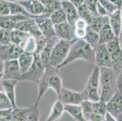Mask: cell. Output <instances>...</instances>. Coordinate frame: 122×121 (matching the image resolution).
<instances>
[{"label": "cell", "instance_id": "1", "mask_svg": "<svg viewBox=\"0 0 122 121\" xmlns=\"http://www.w3.org/2000/svg\"><path fill=\"white\" fill-rule=\"evenodd\" d=\"M37 84L38 92L37 97L34 103L36 105H39L40 100L49 88L54 90L58 96L63 87V81L59 73V70L50 64L48 65Z\"/></svg>", "mask_w": 122, "mask_h": 121}, {"label": "cell", "instance_id": "2", "mask_svg": "<svg viewBox=\"0 0 122 121\" xmlns=\"http://www.w3.org/2000/svg\"><path fill=\"white\" fill-rule=\"evenodd\" d=\"M78 59H83L87 62L94 63V49L83 39H76L72 44L67 57L58 70L74 63Z\"/></svg>", "mask_w": 122, "mask_h": 121}, {"label": "cell", "instance_id": "3", "mask_svg": "<svg viewBox=\"0 0 122 121\" xmlns=\"http://www.w3.org/2000/svg\"><path fill=\"white\" fill-rule=\"evenodd\" d=\"M100 85L101 92L100 100L107 102L118 89L117 73L112 67H100Z\"/></svg>", "mask_w": 122, "mask_h": 121}, {"label": "cell", "instance_id": "4", "mask_svg": "<svg viewBox=\"0 0 122 121\" xmlns=\"http://www.w3.org/2000/svg\"><path fill=\"white\" fill-rule=\"evenodd\" d=\"M100 67L95 65L87 79L85 88L81 92L85 100L91 101H100V93L98 91L100 82Z\"/></svg>", "mask_w": 122, "mask_h": 121}, {"label": "cell", "instance_id": "5", "mask_svg": "<svg viewBox=\"0 0 122 121\" xmlns=\"http://www.w3.org/2000/svg\"><path fill=\"white\" fill-rule=\"evenodd\" d=\"M76 39L71 41L59 39L54 45L50 56L49 64L58 69L67 57L72 44Z\"/></svg>", "mask_w": 122, "mask_h": 121}, {"label": "cell", "instance_id": "6", "mask_svg": "<svg viewBox=\"0 0 122 121\" xmlns=\"http://www.w3.org/2000/svg\"><path fill=\"white\" fill-rule=\"evenodd\" d=\"M34 55V60L32 65L26 73L22 75L21 81L37 84L48 65H46L38 55Z\"/></svg>", "mask_w": 122, "mask_h": 121}, {"label": "cell", "instance_id": "7", "mask_svg": "<svg viewBox=\"0 0 122 121\" xmlns=\"http://www.w3.org/2000/svg\"><path fill=\"white\" fill-rule=\"evenodd\" d=\"M107 111L116 121H122V89L118 88L111 98L106 102Z\"/></svg>", "mask_w": 122, "mask_h": 121}, {"label": "cell", "instance_id": "8", "mask_svg": "<svg viewBox=\"0 0 122 121\" xmlns=\"http://www.w3.org/2000/svg\"><path fill=\"white\" fill-rule=\"evenodd\" d=\"M94 64L99 67H112L110 53L106 44H98L94 47Z\"/></svg>", "mask_w": 122, "mask_h": 121}, {"label": "cell", "instance_id": "9", "mask_svg": "<svg viewBox=\"0 0 122 121\" xmlns=\"http://www.w3.org/2000/svg\"><path fill=\"white\" fill-rule=\"evenodd\" d=\"M35 21L40 32L47 39L56 36L54 24L49 15L43 14L37 16L35 17Z\"/></svg>", "mask_w": 122, "mask_h": 121}, {"label": "cell", "instance_id": "10", "mask_svg": "<svg viewBox=\"0 0 122 121\" xmlns=\"http://www.w3.org/2000/svg\"><path fill=\"white\" fill-rule=\"evenodd\" d=\"M58 99L60 100L64 105L65 104H74L81 105L82 102L85 101L81 92H78L63 87L57 96Z\"/></svg>", "mask_w": 122, "mask_h": 121}, {"label": "cell", "instance_id": "11", "mask_svg": "<svg viewBox=\"0 0 122 121\" xmlns=\"http://www.w3.org/2000/svg\"><path fill=\"white\" fill-rule=\"evenodd\" d=\"M22 74L17 59L5 61L4 63V75L3 80H15L20 82L21 81Z\"/></svg>", "mask_w": 122, "mask_h": 121}, {"label": "cell", "instance_id": "12", "mask_svg": "<svg viewBox=\"0 0 122 121\" xmlns=\"http://www.w3.org/2000/svg\"><path fill=\"white\" fill-rule=\"evenodd\" d=\"M23 52L20 46L10 43L7 45L0 46V59L4 61L7 60L17 59Z\"/></svg>", "mask_w": 122, "mask_h": 121}, {"label": "cell", "instance_id": "13", "mask_svg": "<svg viewBox=\"0 0 122 121\" xmlns=\"http://www.w3.org/2000/svg\"><path fill=\"white\" fill-rule=\"evenodd\" d=\"M55 35L60 39L71 41L76 39L74 35V27L68 22L54 25Z\"/></svg>", "mask_w": 122, "mask_h": 121}, {"label": "cell", "instance_id": "14", "mask_svg": "<svg viewBox=\"0 0 122 121\" xmlns=\"http://www.w3.org/2000/svg\"><path fill=\"white\" fill-rule=\"evenodd\" d=\"M20 4L28 13L34 16L46 13V10L39 0H22L17 2Z\"/></svg>", "mask_w": 122, "mask_h": 121}, {"label": "cell", "instance_id": "15", "mask_svg": "<svg viewBox=\"0 0 122 121\" xmlns=\"http://www.w3.org/2000/svg\"><path fill=\"white\" fill-rule=\"evenodd\" d=\"M92 115L90 121H104L105 115L107 112L106 102L98 101H91Z\"/></svg>", "mask_w": 122, "mask_h": 121}, {"label": "cell", "instance_id": "16", "mask_svg": "<svg viewBox=\"0 0 122 121\" xmlns=\"http://www.w3.org/2000/svg\"><path fill=\"white\" fill-rule=\"evenodd\" d=\"M61 8L65 12L67 17V21L72 26L74 25L76 21L79 18L78 9L69 0L61 2Z\"/></svg>", "mask_w": 122, "mask_h": 121}, {"label": "cell", "instance_id": "17", "mask_svg": "<svg viewBox=\"0 0 122 121\" xmlns=\"http://www.w3.org/2000/svg\"><path fill=\"white\" fill-rule=\"evenodd\" d=\"M98 35H99V44H106L117 38L115 36L109 24V16H106L103 25L100 32H98Z\"/></svg>", "mask_w": 122, "mask_h": 121}, {"label": "cell", "instance_id": "18", "mask_svg": "<svg viewBox=\"0 0 122 121\" xmlns=\"http://www.w3.org/2000/svg\"><path fill=\"white\" fill-rule=\"evenodd\" d=\"M1 82L4 92L12 102L13 108L16 107L17 105H16V97H15V88L19 82L15 80L5 79L2 80Z\"/></svg>", "mask_w": 122, "mask_h": 121}, {"label": "cell", "instance_id": "19", "mask_svg": "<svg viewBox=\"0 0 122 121\" xmlns=\"http://www.w3.org/2000/svg\"><path fill=\"white\" fill-rule=\"evenodd\" d=\"M109 21L115 36L118 38L120 35L121 29H122V9H118L114 13L109 15Z\"/></svg>", "mask_w": 122, "mask_h": 121}, {"label": "cell", "instance_id": "20", "mask_svg": "<svg viewBox=\"0 0 122 121\" xmlns=\"http://www.w3.org/2000/svg\"><path fill=\"white\" fill-rule=\"evenodd\" d=\"M60 39L56 36H54L51 38L48 39L46 41V44L41 51L40 53L38 54V56L44 62L46 65H49V64L50 56H51L52 50L54 47V45L56 44V42L59 40Z\"/></svg>", "mask_w": 122, "mask_h": 121}, {"label": "cell", "instance_id": "21", "mask_svg": "<svg viewBox=\"0 0 122 121\" xmlns=\"http://www.w3.org/2000/svg\"><path fill=\"white\" fill-rule=\"evenodd\" d=\"M20 69L22 75L29 70L32 65L34 60V55L33 53L23 52L17 59Z\"/></svg>", "mask_w": 122, "mask_h": 121}, {"label": "cell", "instance_id": "22", "mask_svg": "<svg viewBox=\"0 0 122 121\" xmlns=\"http://www.w3.org/2000/svg\"><path fill=\"white\" fill-rule=\"evenodd\" d=\"M65 112V105L57 99L52 104L49 114L46 118V121H56L62 117Z\"/></svg>", "mask_w": 122, "mask_h": 121}, {"label": "cell", "instance_id": "23", "mask_svg": "<svg viewBox=\"0 0 122 121\" xmlns=\"http://www.w3.org/2000/svg\"><path fill=\"white\" fill-rule=\"evenodd\" d=\"M65 111L68 113L75 121H86L83 114V110L81 105L65 104Z\"/></svg>", "mask_w": 122, "mask_h": 121}, {"label": "cell", "instance_id": "24", "mask_svg": "<svg viewBox=\"0 0 122 121\" xmlns=\"http://www.w3.org/2000/svg\"><path fill=\"white\" fill-rule=\"evenodd\" d=\"M29 35L27 32L15 29L10 32V42L21 47Z\"/></svg>", "mask_w": 122, "mask_h": 121}, {"label": "cell", "instance_id": "25", "mask_svg": "<svg viewBox=\"0 0 122 121\" xmlns=\"http://www.w3.org/2000/svg\"><path fill=\"white\" fill-rule=\"evenodd\" d=\"M88 24L83 19L79 18L76 20L74 25V35L76 39H83L86 33Z\"/></svg>", "mask_w": 122, "mask_h": 121}, {"label": "cell", "instance_id": "26", "mask_svg": "<svg viewBox=\"0 0 122 121\" xmlns=\"http://www.w3.org/2000/svg\"><path fill=\"white\" fill-rule=\"evenodd\" d=\"M9 7L10 15H20L26 16L30 18H35L36 16L30 15L29 13L25 10V9L17 2L7 1Z\"/></svg>", "mask_w": 122, "mask_h": 121}, {"label": "cell", "instance_id": "27", "mask_svg": "<svg viewBox=\"0 0 122 121\" xmlns=\"http://www.w3.org/2000/svg\"><path fill=\"white\" fill-rule=\"evenodd\" d=\"M110 56L112 68L117 74L122 67V50L121 48L117 50L112 53H111Z\"/></svg>", "mask_w": 122, "mask_h": 121}, {"label": "cell", "instance_id": "28", "mask_svg": "<svg viewBox=\"0 0 122 121\" xmlns=\"http://www.w3.org/2000/svg\"><path fill=\"white\" fill-rule=\"evenodd\" d=\"M83 39L94 48L99 44V35L98 32L90 28L88 25V28Z\"/></svg>", "mask_w": 122, "mask_h": 121}, {"label": "cell", "instance_id": "29", "mask_svg": "<svg viewBox=\"0 0 122 121\" xmlns=\"http://www.w3.org/2000/svg\"><path fill=\"white\" fill-rule=\"evenodd\" d=\"M46 10L45 15L49 16L52 12L61 8V1L59 0H39Z\"/></svg>", "mask_w": 122, "mask_h": 121}, {"label": "cell", "instance_id": "30", "mask_svg": "<svg viewBox=\"0 0 122 121\" xmlns=\"http://www.w3.org/2000/svg\"><path fill=\"white\" fill-rule=\"evenodd\" d=\"M49 17L54 25L67 21L66 14L62 8L52 12L49 15Z\"/></svg>", "mask_w": 122, "mask_h": 121}, {"label": "cell", "instance_id": "31", "mask_svg": "<svg viewBox=\"0 0 122 121\" xmlns=\"http://www.w3.org/2000/svg\"><path fill=\"white\" fill-rule=\"evenodd\" d=\"M36 25L35 18H29L16 23L15 29L29 33L30 30Z\"/></svg>", "mask_w": 122, "mask_h": 121}, {"label": "cell", "instance_id": "32", "mask_svg": "<svg viewBox=\"0 0 122 121\" xmlns=\"http://www.w3.org/2000/svg\"><path fill=\"white\" fill-rule=\"evenodd\" d=\"M77 9H78L79 17L83 19V20H85L89 25L95 15L89 10V9L85 5V4L80 5L77 7Z\"/></svg>", "mask_w": 122, "mask_h": 121}, {"label": "cell", "instance_id": "33", "mask_svg": "<svg viewBox=\"0 0 122 121\" xmlns=\"http://www.w3.org/2000/svg\"><path fill=\"white\" fill-rule=\"evenodd\" d=\"M21 48L23 52L34 54L36 49V42L35 38L31 35H29Z\"/></svg>", "mask_w": 122, "mask_h": 121}, {"label": "cell", "instance_id": "34", "mask_svg": "<svg viewBox=\"0 0 122 121\" xmlns=\"http://www.w3.org/2000/svg\"><path fill=\"white\" fill-rule=\"evenodd\" d=\"M40 120L39 105L34 104L28 106L27 121H38Z\"/></svg>", "mask_w": 122, "mask_h": 121}, {"label": "cell", "instance_id": "35", "mask_svg": "<svg viewBox=\"0 0 122 121\" xmlns=\"http://www.w3.org/2000/svg\"><path fill=\"white\" fill-rule=\"evenodd\" d=\"M106 16H102L98 15L94 16L92 21L89 24V27L92 30H95V32L98 33L103 27Z\"/></svg>", "mask_w": 122, "mask_h": 121}, {"label": "cell", "instance_id": "36", "mask_svg": "<svg viewBox=\"0 0 122 121\" xmlns=\"http://www.w3.org/2000/svg\"><path fill=\"white\" fill-rule=\"evenodd\" d=\"M16 23L10 19L9 15L7 16H0V28L12 30L16 27Z\"/></svg>", "mask_w": 122, "mask_h": 121}, {"label": "cell", "instance_id": "37", "mask_svg": "<svg viewBox=\"0 0 122 121\" xmlns=\"http://www.w3.org/2000/svg\"><path fill=\"white\" fill-rule=\"evenodd\" d=\"M12 108V102L5 92H0V109H10Z\"/></svg>", "mask_w": 122, "mask_h": 121}, {"label": "cell", "instance_id": "38", "mask_svg": "<svg viewBox=\"0 0 122 121\" xmlns=\"http://www.w3.org/2000/svg\"><path fill=\"white\" fill-rule=\"evenodd\" d=\"M10 30L0 28V46L7 45L10 42Z\"/></svg>", "mask_w": 122, "mask_h": 121}, {"label": "cell", "instance_id": "39", "mask_svg": "<svg viewBox=\"0 0 122 121\" xmlns=\"http://www.w3.org/2000/svg\"><path fill=\"white\" fill-rule=\"evenodd\" d=\"M98 2L104 7V8L106 10L109 15L118 9H120L116 4L109 0H98Z\"/></svg>", "mask_w": 122, "mask_h": 121}, {"label": "cell", "instance_id": "40", "mask_svg": "<svg viewBox=\"0 0 122 121\" xmlns=\"http://www.w3.org/2000/svg\"><path fill=\"white\" fill-rule=\"evenodd\" d=\"M98 0H85L84 4L95 16L98 15L97 13V5Z\"/></svg>", "mask_w": 122, "mask_h": 121}, {"label": "cell", "instance_id": "41", "mask_svg": "<svg viewBox=\"0 0 122 121\" xmlns=\"http://www.w3.org/2000/svg\"><path fill=\"white\" fill-rule=\"evenodd\" d=\"M106 45L107 47V50L109 51V53H112V52H115L118 49H120L118 38H116L111 41L106 43Z\"/></svg>", "mask_w": 122, "mask_h": 121}, {"label": "cell", "instance_id": "42", "mask_svg": "<svg viewBox=\"0 0 122 121\" xmlns=\"http://www.w3.org/2000/svg\"><path fill=\"white\" fill-rule=\"evenodd\" d=\"M10 15L9 7L7 0H0V16Z\"/></svg>", "mask_w": 122, "mask_h": 121}, {"label": "cell", "instance_id": "43", "mask_svg": "<svg viewBox=\"0 0 122 121\" xmlns=\"http://www.w3.org/2000/svg\"><path fill=\"white\" fill-rule=\"evenodd\" d=\"M12 108L0 109V121H10V115Z\"/></svg>", "mask_w": 122, "mask_h": 121}, {"label": "cell", "instance_id": "44", "mask_svg": "<svg viewBox=\"0 0 122 121\" xmlns=\"http://www.w3.org/2000/svg\"><path fill=\"white\" fill-rule=\"evenodd\" d=\"M97 13L98 15L102 16H106L109 15L108 12L106 11V10L104 8V7L99 2H98L97 5Z\"/></svg>", "mask_w": 122, "mask_h": 121}, {"label": "cell", "instance_id": "45", "mask_svg": "<svg viewBox=\"0 0 122 121\" xmlns=\"http://www.w3.org/2000/svg\"><path fill=\"white\" fill-rule=\"evenodd\" d=\"M117 84L118 88L122 89V67L117 74Z\"/></svg>", "mask_w": 122, "mask_h": 121}, {"label": "cell", "instance_id": "46", "mask_svg": "<svg viewBox=\"0 0 122 121\" xmlns=\"http://www.w3.org/2000/svg\"><path fill=\"white\" fill-rule=\"evenodd\" d=\"M4 61L0 59V82L3 79V75H4Z\"/></svg>", "mask_w": 122, "mask_h": 121}, {"label": "cell", "instance_id": "47", "mask_svg": "<svg viewBox=\"0 0 122 121\" xmlns=\"http://www.w3.org/2000/svg\"><path fill=\"white\" fill-rule=\"evenodd\" d=\"M105 121H116L115 119L112 116L111 114L109 113L107 111L105 115Z\"/></svg>", "mask_w": 122, "mask_h": 121}, {"label": "cell", "instance_id": "48", "mask_svg": "<svg viewBox=\"0 0 122 121\" xmlns=\"http://www.w3.org/2000/svg\"><path fill=\"white\" fill-rule=\"evenodd\" d=\"M70 1L74 4L76 7L84 4L85 0H69Z\"/></svg>", "mask_w": 122, "mask_h": 121}, {"label": "cell", "instance_id": "49", "mask_svg": "<svg viewBox=\"0 0 122 121\" xmlns=\"http://www.w3.org/2000/svg\"><path fill=\"white\" fill-rule=\"evenodd\" d=\"M111 1H112V3H114V4H115L118 7V8L120 9H121V7H122V0H109Z\"/></svg>", "mask_w": 122, "mask_h": 121}, {"label": "cell", "instance_id": "50", "mask_svg": "<svg viewBox=\"0 0 122 121\" xmlns=\"http://www.w3.org/2000/svg\"><path fill=\"white\" fill-rule=\"evenodd\" d=\"M118 42H119L120 47L121 50H122V35H120L119 37L118 38Z\"/></svg>", "mask_w": 122, "mask_h": 121}, {"label": "cell", "instance_id": "51", "mask_svg": "<svg viewBox=\"0 0 122 121\" xmlns=\"http://www.w3.org/2000/svg\"><path fill=\"white\" fill-rule=\"evenodd\" d=\"M7 1H15V2H18L22 1V0H7Z\"/></svg>", "mask_w": 122, "mask_h": 121}, {"label": "cell", "instance_id": "52", "mask_svg": "<svg viewBox=\"0 0 122 121\" xmlns=\"http://www.w3.org/2000/svg\"><path fill=\"white\" fill-rule=\"evenodd\" d=\"M120 35H122V29H121V32H120Z\"/></svg>", "mask_w": 122, "mask_h": 121}, {"label": "cell", "instance_id": "53", "mask_svg": "<svg viewBox=\"0 0 122 121\" xmlns=\"http://www.w3.org/2000/svg\"><path fill=\"white\" fill-rule=\"evenodd\" d=\"M59 1H60L61 2V1H67V0H59Z\"/></svg>", "mask_w": 122, "mask_h": 121}, {"label": "cell", "instance_id": "54", "mask_svg": "<svg viewBox=\"0 0 122 121\" xmlns=\"http://www.w3.org/2000/svg\"><path fill=\"white\" fill-rule=\"evenodd\" d=\"M121 9H122V7H121Z\"/></svg>", "mask_w": 122, "mask_h": 121}]
</instances>
